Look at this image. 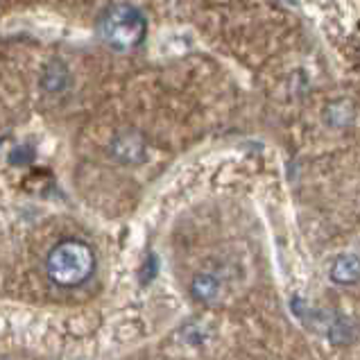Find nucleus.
<instances>
[{"label": "nucleus", "instance_id": "obj_1", "mask_svg": "<svg viewBox=\"0 0 360 360\" xmlns=\"http://www.w3.org/2000/svg\"><path fill=\"white\" fill-rule=\"evenodd\" d=\"M147 21L138 7L129 3H113L98 18V34L102 43L118 52L138 48L145 39Z\"/></svg>", "mask_w": 360, "mask_h": 360}, {"label": "nucleus", "instance_id": "obj_2", "mask_svg": "<svg viewBox=\"0 0 360 360\" xmlns=\"http://www.w3.org/2000/svg\"><path fill=\"white\" fill-rule=\"evenodd\" d=\"M96 270V254L84 240H62L45 257L48 279L59 288H75L87 281Z\"/></svg>", "mask_w": 360, "mask_h": 360}, {"label": "nucleus", "instance_id": "obj_3", "mask_svg": "<svg viewBox=\"0 0 360 360\" xmlns=\"http://www.w3.org/2000/svg\"><path fill=\"white\" fill-rule=\"evenodd\" d=\"M111 152L120 164H138L145 157V138L134 129L120 131V134L111 141Z\"/></svg>", "mask_w": 360, "mask_h": 360}, {"label": "nucleus", "instance_id": "obj_4", "mask_svg": "<svg viewBox=\"0 0 360 360\" xmlns=\"http://www.w3.org/2000/svg\"><path fill=\"white\" fill-rule=\"evenodd\" d=\"M329 277L336 286H356L360 281V257L356 254H340L329 270Z\"/></svg>", "mask_w": 360, "mask_h": 360}, {"label": "nucleus", "instance_id": "obj_5", "mask_svg": "<svg viewBox=\"0 0 360 360\" xmlns=\"http://www.w3.org/2000/svg\"><path fill=\"white\" fill-rule=\"evenodd\" d=\"M191 292L197 301H202V304H213L217 295H220V281L211 277V274H197L193 279Z\"/></svg>", "mask_w": 360, "mask_h": 360}, {"label": "nucleus", "instance_id": "obj_6", "mask_svg": "<svg viewBox=\"0 0 360 360\" xmlns=\"http://www.w3.org/2000/svg\"><path fill=\"white\" fill-rule=\"evenodd\" d=\"M66 82H69V71H66V66L59 59H55L43 73V80H41L43 89L45 91H62L66 87Z\"/></svg>", "mask_w": 360, "mask_h": 360}, {"label": "nucleus", "instance_id": "obj_7", "mask_svg": "<svg viewBox=\"0 0 360 360\" xmlns=\"http://www.w3.org/2000/svg\"><path fill=\"white\" fill-rule=\"evenodd\" d=\"M32 157H34L32 147L30 145H21L12 152V164H27V161H32Z\"/></svg>", "mask_w": 360, "mask_h": 360}]
</instances>
